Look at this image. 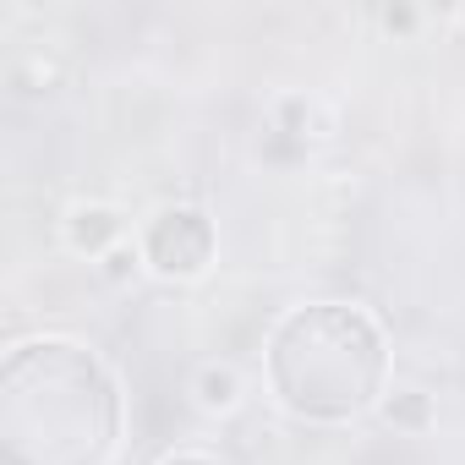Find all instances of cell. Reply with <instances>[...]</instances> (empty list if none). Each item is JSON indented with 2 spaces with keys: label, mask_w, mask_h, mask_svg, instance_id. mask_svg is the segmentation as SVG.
Returning <instances> with one entry per match:
<instances>
[{
  "label": "cell",
  "mask_w": 465,
  "mask_h": 465,
  "mask_svg": "<svg viewBox=\"0 0 465 465\" xmlns=\"http://www.w3.org/2000/svg\"><path fill=\"white\" fill-rule=\"evenodd\" d=\"M143 269H148V263H143V247H137V242H121L115 252L99 258V274H104L110 285H126V280H137Z\"/></svg>",
  "instance_id": "cell-4"
},
{
  "label": "cell",
  "mask_w": 465,
  "mask_h": 465,
  "mask_svg": "<svg viewBox=\"0 0 465 465\" xmlns=\"http://www.w3.org/2000/svg\"><path fill=\"white\" fill-rule=\"evenodd\" d=\"M61 242H66V252L99 263L104 252H115L121 242H132V236H126V213H121L115 203H99V197L72 203L66 219H61Z\"/></svg>",
  "instance_id": "cell-2"
},
{
  "label": "cell",
  "mask_w": 465,
  "mask_h": 465,
  "mask_svg": "<svg viewBox=\"0 0 465 465\" xmlns=\"http://www.w3.org/2000/svg\"><path fill=\"white\" fill-rule=\"evenodd\" d=\"M164 465H203V454H170Z\"/></svg>",
  "instance_id": "cell-7"
},
{
  "label": "cell",
  "mask_w": 465,
  "mask_h": 465,
  "mask_svg": "<svg viewBox=\"0 0 465 465\" xmlns=\"http://www.w3.org/2000/svg\"><path fill=\"white\" fill-rule=\"evenodd\" d=\"M137 247L159 280H197L213 263V224L203 208H164L148 219Z\"/></svg>",
  "instance_id": "cell-1"
},
{
  "label": "cell",
  "mask_w": 465,
  "mask_h": 465,
  "mask_svg": "<svg viewBox=\"0 0 465 465\" xmlns=\"http://www.w3.org/2000/svg\"><path fill=\"white\" fill-rule=\"evenodd\" d=\"M383 28L389 34H405V28H416V12L411 6H394V12H383Z\"/></svg>",
  "instance_id": "cell-6"
},
{
  "label": "cell",
  "mask_w": 465,
  "mask_h": 465,
  "mask_svg": "<svg viewBox=\"0 0 465 465\" xmlns=\"http://www.w3.org/2000/svg\"><path fill=\"white\" fill-rule=\"evenodd\" d=\"M192 400H197V411H208V416H230L242 405V372L230 367V361H208V367H197V378H192Z\"/></svg>",
  "instance_id": "cell-3"
},
{
  "label": "cell",
  "mask_w": 465,
  "mask_h": 465,
  "mask_svg": "<svg viewBox=\"0 0 465 465\" xmlns=\"http://www.w3.org/2000/svg\"><path fill=\"white\" fill-rule=\"evenodd\" d=\"M383 416H389V421H400V427H411V421H427V400L405 389V394L383 400Z\"/></svg>",
  "instance_id": "cell-5"
},
{
  "label": "cell",
  "mask_w": 465,
  "mask_h": 465,
  "mask_svg": "<svg viewBox=\"0 0 465 465\" xmlns=\"http://www.w3.org/2000/svg\"><path fill=\"white\" fill-rule=\"evenodd\" d=\"M460 23H465V12H460Z\"/></svg>",
  "instance_id": "cell-8"
}]
</instances>
